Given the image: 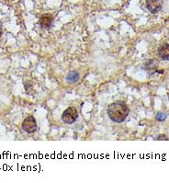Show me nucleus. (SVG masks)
Wrapping results in <instances>:
<instances>
[{
	"label": "nucleus",
	"mask_w": 169,
	"mask_h": 183,
	"mask_svg": "<svg viewBox=\"0 0 169 183\" xmlns=\"http://www.w3.org/2000/svg\"><path fill=\"white\" fill-rule=\"evenodd\" d=\"M155 118H156V120H157L158 122H164V121L167 120V115L166 113H164V112H158V113L156 114Z\"/></svg>",
	"instance_id": "nucleus-9"
},
{
	"label": "nucleus",
	"mask_w": 169,
	"mask_h": 183,
	"mask_svg": "<svg viewBox=\"0 0 169 183\" xmlns=\"http://www.w3.org/2000/svg\"><path fill=\"white\" fill-rule=\"evenodd\" d=\"M147 9L153 13L156 14L162 9V1L161 0H146Z\"/></svg>",
	"instance_id": "nucleus-4"
},
{
	"label": "nucleus",
	"mask_w": 169,
	"mask_h": 183,
	"mask_svg": "<svg viewBox=\"0 0 169 183\" xmlns=\"http://www.w3.org/2000/svg\"><path fill=\"white\" fill-rule=\"evenodd\" d=\"M130 110L126 103L121 101H116L111 103L108 108V115L114 122L120 123L124 122L128 117Z\"/></svg>",
	"instance_id": "nucleus-1"
},
{
	"label": "nucleus",
	"mask_w": 169,
	"mask_h": 183,
	"mask_svg": "<svg viewBox=\"0 0 169 183\" xmlns=\"http://www.w3.org/2000/svg\"><path fill=\"white\" fill-rule=\"evenodd\" d=\"M79 80V73L77 71H71L66 75V81L67 83L73 84Z\"/></svg>",
	"instance_id": "nucleus-7"
},
{
	"label": "nucleus",
	"mask_w": 169,
	"mask_h": 183,
	"mask_svg": "<svg viewBox=\"0 0 169 183\" xmlns=\"http://www.w3.org/2000/svg\"><path fill=\"white\" fill-rule=\"evenodd\" d=\"M158 56L166 61V60H169V44H163L162 46L159 47L158 51H157Z\"/></svg>",
	"instance_id": "nucleus-6"
},
{
	"label": "nucleus",
	"mask_w": 169,
	"mask_h": 183,
	"mask_svg": "<svg viewBox=\"0 0 169 183\" xmlns=\"http://www.w3.org/2000/svg\"><path fill=\"white\" fill-rule=\"evenodd\" d=\"M156 66H157V63H156V62L155 61V60H149V61L146 62L145 64H144V68L146 70H148V71L153 70V69H155Z\"/></svg>",
	"instance_id": "nucleus-8"
},
{
	"label": "nucleus",
	"mask_w": 169,
	"mask_h": 183,
	"mask_svg": "<svg viewBox=\"0 0 169 183\" xmlns=\"http://www.w3.org/2000/svg\"><path fill=\"white\" fill-rule=\"evenodd\" d=\"M78 118V112L74 107L67 108L62 115V121L66 124H72Z\"/></svg>",
	"instance_id": "nucleus-2"
},
{
	"label": "nucleus",
	"mask_w": 169,
	"mask_h": 183,
	"mask_svg": "<svg viewBox=\"0 0 169 183\" xmlns=\"http://www.w3.org/2000/svg\"><path fill=\"white\" fill-rule=\"evenodd\" d=\"M168 99H169V94H168Z\"/></svg>",
	"instance_id": "nucleus-11"
},
{
	"label": "nucleus",
	"mask_w": 169,
	"mask_h": 183,
	"mask_svg": "<svg viewBox=\"0 0 169 183\" xmlns=\"http://www.w3.org/2000/svg\"><path fill=\"white\" fill-rule=\"evenodd\" d=\"M2 33H3V30H2V26H1V24H0V37H1Z\"/></svg>",
	"instance_id": "nucleus-10"
},
{
	"label": "nucleus",
	"mask_w": 169,
	"mask_h": 183,
	"mask_svg": "<svg viewBox=\"0 0 169 183\" xmlns=\"http://www.w3.org/2000/svg\"><path fill=\"white\" fill-rule=\"evenodd\" d=\"M53 16L49 15V14H44L41 17L40 20H39V25L42 27V28H44V29H48L52 26V23H53Z\"/></svg>",
	"instance_id": "nucleus-5"
},
{
	"label": "nucleus",
	"mask_w": 169,
	"mask_h": 183,
	"mask_svg": "<svg viewBox=\"0 0 169 183\" xmlns=\"http://www.w3.org/2000/svg\"><path fill=\"white\" fill-rule=\"evenodd\" d=\"M22 129L27 133H33L37 129V122L32 115L28 116L22 122Z\"/></svg>",
	"instance_id": "nucleus-3"
}]
</instances>
